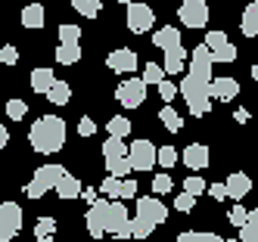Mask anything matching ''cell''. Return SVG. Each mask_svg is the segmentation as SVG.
<instances>
[{
  "instance_id": "obj_56",
  "label": "cell",
  "mask_w": 258,
  "mask_h": 242,
  "mask_svg": "<svg viewBox=\"0 0 258 242\" xmlns=\"http://www.w3.org/2000/svg\"><path fill=\"white\" fill-rule=\"evenodd\" d=\"M227 242H239V239H227Z\"/></svg>"
},
{
  "instance_id": "obj_46",
  "label": "cell",
  "mask_w": 258,
  "mask_h": 242,
  "mask_svg": "<svg viewBox=\"0 0 258 242\" xmlns=\"http://www.w3.org/2000/svg\"><path fill=\"white\" fill-rule=\"evenodd\" d=\"M78 134L81 137H94L97 134V124H94V118H90V115H81L78 118Z\"/></svg>"
},
{
  "instance_id": "obj_37",
  "label": "cell",
  "mask_w": 258,
  "mask_h": 242,
  "mask_svg": "<svg viewBox=\"0 0 258 242\" xmlns=\"http://www.w3.org/2000/svg\"><path fill=\"white\" fill-rule=\"evenodd\" d=\"M59 41H62V44H78V41H81V28H78V25H69V22L59 25Z\"/></svg>"
},
{
  "instance_id": "obj_30",
  "label": "cell",
  "mask_w": 258,
  "mask_h": 242,
  "mask_svg": "<svg viewBox=\"0 0 258 242\" xmlns=\"http://www.w3.org/2000/svg\"><path fill=\"white\" fill-rule=\"evenodd\" d=\"M69 4H72L75 13H81L87 19H97L100 16V0H69Z\"/></svg>"
},
{
  "instance_id": "obj_50",
  "label": "cell",
  "mask_w": 258,
  "mask_h": 242,
  "mask_svg": "<svg viewBox=\"0 0 258 242\" xmlns=\"http://www.w3.org/2000/svg\"><path fill=\"white\" fill-rule=\"evenodd\" d=\"M134 196H137V183L121 177V199H134Z\"/></svg>"
},
{
  "instance_id": "obj_45",
  "label": "cell",
  "mask_w": 258,
  "mask_h": 242,
  "mask_svg": "<svg viewBox=\"0 0 258 242\" xmlns=\"http://www.w3.org/2000/svg\"><path fill=\"white\" fill-rule=\"evenodd\" d=\"M156 87H159V97H162V100H165V103H171V100H174V97H177V93H180V90H177V87H174V84H171V81H159V84H156Z\"/></svg>"
},
{
  "instance_id": "obj_6",
  "label": "cell",
  "mask_w": 258,
  "mask_h": 242,
  "mask_svg": "<svg viewBox=\"0 0 258 242\" xmlns=\"http://www.w3.org/2000/svg\"><path fill=\"white\" fill-rule=\"evenodd\" d=\"M177 16H180V22L187 25V28H206V22L212 19L206 0H183L180 10H177Z\"/></svg>"
},
{
  "instance_id": "obj_33",
  "label": "cell",
  "mask_w": 258,
  "mask_h": 242,
  "mask_svg": "<svg viewBox=\"0 0 258 242\" xmlns=\"http://www.w3.org/2000/svg\"><path fill=\"white\" fill-rule=\"evenodd\" d=\"M150 233H153V223L146 220V217H140V214H134L131 217V236L134 239H146Z\"/></svg>"
},
{
  "instance_id": "obj_53",
  "label": "cell",
  "mask_w": 258,
  "mask_h": 242,
  "mask_svg": "<svg viewBox=\"0 0 258 242\" xmlns=\"http://www.w3.org/2000/svg\"><path fill=\"white\" fill-rule=\"evenodd\" d=\"M81 196H84L87 202H97V190H81Z\"/></svg>"
},
{
  "instance_id": "obj_42",
  "label": "cell",
  "mask_w": 258,
  "mask_h": 242,
  "mask_svg": "<svg viewBox=\"0 0 258 242\" xmlns=\"http://www.w3.org/2000/svg\"><path fill=\"white\" fill-rule=\"evenodd\" d=\"M183 190H187L190 196H202L209 186H206V180H199V177H187V180H183Z\"/></svg>"
},
{
  "instance_id": "obj_48",
  "label": "cell",
  "mask_w": 258,
  "mask_h": 242,
  "mask_svg": "<svg viewBox=\"0 0 258 242\" xmlns=\"http://www.w3.org/2000/svg\"><path fill=\"white\" fill-rule=\"evenodd\" d=\"M212 199H218V202H224V199H230L227 196V183H209V190H206Z\"/></svg>"
},
{
  "instance_id": "obj_1",
  "label": "cell",
  "mask_w": 258,
  "mask_h": 242,
  "mask_svg": "<svg viewBox=\"0 0 258 242\" xmlns=\"http://www.w3.org/2000/svg\"><path fill=\"white\" fill-rule=\"evenodd\" d=\"M28 140H31V149L41 152V155L59 152L62 143H66V121L59 115H44V118H38L31 124Z\"/></svg>"
},
{
  "instance_id": "obj_39",
  "label": "cell",
  "mask_w": 258,
  "mask_h": 242,
  "mask_svg": "<svg viewBox=\"0 0 258 242\" xmlns=\"http://www.w3.org/2000/svg\"><path fill=\"white\" fill-rule=\"evenodd\" d=\"M187 106H190V115L202 118V115H209V112H212V97H202V100H196V103H187Z\"/></svg>"
},
{
  "instance_id": "obj_16",
  "label": "cell",
  "mask_w": 258,
  "mask_h": 242,
  "mask_svg": "<svg viewBox=\"0 0 258 242\" xmlns=\"http://www.w3.org/2000/svg\"><path fill=\"white\" fill-rule=\"evenodd\" d=\"M180 97L187 100V103H196V100H202V97H209V84H202V81H196L193 74H187V78L180 81Z\"/></svg>"
},
{
  "instance_id": "obj_28",
  "label": "cell",
  "mask_w": 258,
  "mask_h": 242,
  "mask_svg": "<svg viewBox=\"0 0 258 242\" xmlns=\"http://www.w3.org/2000/svg\"><path fill=\"white\" fill-rule=\"evenodd\" d=\"M53 233H56V220H53V217H38V223H34V239H38V242H50Z\"/></svg>"
},
{
  "instance_id": "obj_9",
  "label": "cell",
  "mask_w": 258,
  "mask_h": 242,
  "mask_svg": "<svg viewBox=\"0 0 258 242\" xmlns=\"http://www.w3.org/2000/svg\"><path fill=\"white\" fill-rule=\"evenodd\" d=\"M137 214L146 217L153 227H159V223L168 220V208H165V205H162L156 196H143V199H137Z\"/></svg>"
},
{
  "instance_id": "obj_43",
  "label": "cell",
  "mask_w": 258,
  "mask_h": 242,
  "mask_svg": "<svg viewBox=\"0 0 258 242\" xmlns=\"http://www.w3.org/2000/svg\"><path fill=\"white\" fill-rule=\"evenodd\" d=\"M174 162H177V149H174V146H162V149H159V165H162V168H171Z\"/></svg>"
},
{
  "instance_id": "obj_35",
  "label": "cell",
  "mask_w": 258,
  "mask_h": 242,
  "mask_svg": "<svg viewBox=\"0 0 258 242\" xmlns=\"http://www.w3.org/2000/svg\"><path fill=\"white\" fill-rule=\"evenodd\" d=\"M100 190H103L109 199H121V177H112V174H109V177L103 180Z\"/></svg>"
},
{
  "instance_id": "obj_14",
  "label": "cell",
  "mask_w": 258,
  "mask_h": 242,
  "mask_svg": "<svg viewBox=\"0 0 258 242\" xmlns=\"http://www.w3.org/2000/svg\"><path fill=\"white\" fill-rule=\"evenodd\" d=\"M183 165H187L190 171H199V168H206V165H209V146L190 143L187 149H183Z\"/></svg>"
},
{
  "instance_id": "obj_54",
  "label": "cell",
  "mask_w": 258,
  "mask_h": 242,
  "mask_svg": "<svg viewBox=\"0 0 258 242\" xmlns=\"http://www.w3.org/2000/svg\"><path fill=\"white\" fill-rule=\"evenodd\" d=\"M252 78H255V84H258V62L252 65Z\"/></svg>"
},
{
  "instance_id": "obj_17",
  "label": "cell",
  "mask_w": 258,
  "mask_h": 242,
  "mask_svg": "<svg viewBox=\"0 0 258 242\" xmlns=\"http://www.w3.org/2000/svg\"><path fill=\"white\" fill-rule=\"evenodd\" d=\"M187 50H183V44L180 47H171V50H165V62H162V68H165V74H177L183 65H187Z\"/></svg>"
},
{
  "instance_id": "obj_34",
  "label": "cell",
  "mask_w": 258,
  "mask_h": 242,
  "mask_svg": "<svg viewBox=\"0 0 258 242\" xmlns=\"http://www.w3.org/2000/svg\"><path fill=\"white\" fill-rule=\"evenodd\" d=\"M212 56H215V62H233V59H236V47H233L230 41H224L221 47L212 50Z\"/></svg>"
},
{
  "instance_id": "obj_10",
  "label": "cell",
  "mask_w": 258,
  "mask_h": 242,
  "mask_svg": "<svg viewBox=\"0 0 258 242\" xmlns=\"http://www.w3.org/2000/svg\"><path fill=\"white\" fill-rule=\"evenodd\" d=\"M106 208H109V202H103V199H97V202H90V208H87V233L94 236V239H100V236H106Z\"/></svg>"
},
{
  "instance_id": "obj_19",
  "label": "cell",
  "mask_w": 258,
  "mask_h": 242,
  "mask_svg": "<svg viewBox=\"0 0 258 242\" xmlns=\"http://www.w3.org/2000/svg\"><path fill=\"white\" fill-rule=\"evenodd\" d=\"M239 28H243L246 37H258V0L243 10V16H239Z\"/></svg>"
},
{
  "instance_id": "obj_31",
  "label": "cell",
  "mask_w": 258,
  "mask_h": 242,
  "mask_svg": "<svg viewBox=\"0 0 258 242\" xmlns=\"http://www.w3.org/2000/svg\"><path fill=\"white\" fill-rule=\"evenodd\" d=\"M106 130H109V137H127L131 134V121H127L124 115H115V118H109Z\"/></svg>"
},
{
  "instance_id": "obj_44",
  "label": "cell",
  "mask_w": 258,
  "mask_h": 242,
  "mask_svg": "<svg viewBox=\"0 0 258 242\" xmlns=\"http://www.w3.org/2000/svg\"><path fill=\"white\" fill-rule=\"evenodd\" d=\"M227 217H230V223H233V227H243V223L249 220V211L243 208V205H233V208H230V214H227Z\"/></svg>"
},
{
  "instance_id": "obj_15",
  "label": "cell",
  "mask_w": 258,
  "mask_h": 242,
  "mask_svg": "<svg viewBox=\"0 0 258 242\" xmlns=\"http://www.w3.org/2000/svg\"><path fill=\"white\" fill-rule=\"evenodd\" d=\"M224 183H227V196H230V199H236V202H239V199H246V196H249V190H252V180H249V174H243V171L230 174Z\"/></svg>"
},
{
  "instance_id": "obj_12",
  "label": "cell",
  "mask_w": 258,
  "mask_h": 242,
  "mask_svg": "<svg viewBox=\"0 0 258 242\" xmlns=\"http://www.w3.org/2000/svg\"><path fill=\"white\" fill-rule=\"evenodd\" d=\"M239 93V84L233 78H212L209 81V97L212 100H221V103H230Z\"/></svg>"
},
{
  "instance_id": "obj_13",
  "label": "cell",
  "mask_w": 258,
  "mask_h": 242,
  "mask_svg": "<svg viewBox=\"0 0 258 242\" xmlns=\"http://www.w3.org/2000/svg\"><path fill=\"white\" fill-rule=\"evenodd\" d=\"M106 65L112 71H118V74H127V71L137 68V53L134 50H112L109 59H106Z\"/></svg>"
},
{
  "instance_id": "obj_47",
  "label": "cell",
  "mask_w": 258,
  "mask_h": 242,
  "mask_svg": "<svg viewBox=\"0 0 258 242\" xmlns=\"http://www.w3.org/2000/svg\"><path fill=\"white\" fill-rule=\"evenodd\" d=\"M0 62H4V65H16V62H19V50H16V47H0Z\"/></svg>"
},
{
  "instance_id": "obj_36",
  "label": "cell",
  "mask_w": 258,
  "mask_h": 242,
  "mask_svg": "<svg viewBox=\"0 0 258 242\" xmlns=\"http://www.w3.org/2000/svg\"><path fill=\"white\" fill-rule=\"evenodd\" d=\"M143 81H146V84H159V81H165V68L156 65V62H146V68H143Z\"/></svg>"
},
{
  "instance_id": "obj_18",
  "label": "cell",
  "mask_w": 258,
  "mask_h": 242,
  "mask_svg": "<svg viewBox=\"0 0 258 242\" xmlns=\"http://www.w3.org/2000/svg\"><path fill=\"white\" fill-rule=\"evenodd\" d=\"M153 44H156V47H162V50L180 47V31H177L174 25H165V28H159V31L153 34Z\"/></svg>"
},
{
  "instance_id": "obj_8",
  "label": "cell",
  "mask_w": 258,
  "mask_h": 242,
  "mask_svg": "<svg viewBox=\"0 0 258 242\" xmlns=\"http://www.w3.org/2000/svg\"><path fill=\"white\" fill-rule=\"evenodd\" d=\"M153 22H156V16H153V10L146 4H140V0L127 4V28H131L134 34H146L153 28Z\"/></svg>"
},
{
  "instance_id": "obj_5",
  "label": "cell",
  "mask_w": 258,
  "mask_h": 242,
  "mask_svg": "<svg viewBox=\"0 0 258 242\" xmlns=\"http://www.w3.org/2000/svg\"><path fill=\"white\" fill-rule=\"evenodd\" d=\"M146 84L143 78H127V81H121L118 87H115V100L124 106V109H137V106H143V100H146Z\"/></svg>"
},
{
  "instance_id": "obj_4",
  "label": "cell",
  "mask_w": 258,
  "mask_h": 242,
  "mask_svg": "<svg viewBox=\"0 0 258 242\" xmlns=\"http://www.w3.org/2000/svg\"><path fill=\"white\" fill-rule=\"evenodd\" d=\"M127 158H131L134 171H153L156 162H159V149L150 140H134L131 149H127Z\"/></svg>"
},
{
  "instance_id": "obj_27",
  "label": "cell",
  "mask_w": 258,
  "mask_h": 242,
  "mask_svg": "<svg viewBox=\"0 0 258 242\" xmlns=\"http://www.w3.org/2000/svg\"><path fill=\"white\" fill-rule=\"evenodd\" d=\"M106 171L112 174V177H127L134 168H131V158L121 155V158H106Z\"/></svg>"
},
{
  "instance_id": "obj_55",
  "label": "cell",
  "mask_w": 258,
  "mask_h": 242,
  "mask_svg": "<svg viewBox=\"0 0 258 242\" xmlns=\"http://www.w3.org/2000/svg\"><path fill=\"white\" fill-rule=\"evenodd\" d=\"M118 4H134V0H118Z\"/></svg>"
},
{
  "instance_id": "obj_7",
  "label": "cell",
  "mask_w": 258,
  "mask_h": 242,
  "mask_svg": "<svg viewBox=\"0 0 258 242\" xmlns=\"http://www.w3.org/2000/svg\"><path fill=\"white\" fill-rule=\"evenodd\" d=\"M212 65H215L212 50H209L206 44L193 47V53H190V74H193V78L202 81V84H209V81H212Z\"/></svg>"
},
{
  "instance_id": "obj_3",
  "label": "cell",
  "mask_w": 258,
  "mask_h": 242,
  "mask_svg": "<svg viewBox=\"0 0 258 242\" xmlns=\"http://www.w3.org/2000/svg\"><path fill=\"white\" fill-rule=\"evenodd\" d=\"M22 233V208L16 202L0 205V242H10Z\"/></svg>"
},
{
  "instance_id": "obj_23",
  "label": "cell",
  "mask_w": 258,
  "mask_h": 242,
  "mask_svg": "<svg viewBox=\"0 0 258 242\" xmlns=\"http://www.w3.org/2000/svg\"><path fill=\"white\" fill-rule=\"evenodd\" d=\"M47 100H50L53 106H66V103L72 100V87H69L66 81H53V87L47 90Z\"/></svg>"
},
{
  "instance_id": "obj_20",
  "label": "cell",
  "mask_w": 258,
  "mask_h": 242,
  "mask_svg": "<svg viewBox=\"0 0 258 242\" xmlns=\"http://www.w3.org/2000/svg\"><path fill=\"white\" fill-rule=\"evenodd\" d=\"M53 81H56V74H53V68H47V65L31 71V90H38V93H47L53 87Z\"/></svg>"
},
{
  "instance_id": "obj_22",
  "label": "cell",
  "mask_w": 258,
  "mask_h": 242,
  "mask_svg": "<svg viewBox=\"0 0 258 242\" xmlns=\"http://www.w3.org/2000/svg\"><path fill=\"white\" fill-rule=\"evenodd\" d=\"M56 196L59 199H78L81 196V183L72 177V174H62L59 183H56Z\"/></svg>"
},
{
  "instance_id": "obj_11",
  "label": "cell",
  "mask_w": 258,
  "mask_h": 242,
  "mask_svg": "<svg viewBox=\"0 0 258 242\" xmlns=\"http://www.w3.org/2000/svg\"><path fill=\"white\" fill-rule=\"evenodd\" d=\"M66 174V168L62 165H41L38 168V171H34V183H38L41 186V190L47 193V190H56V183H59V177Z\"/></svg>"
},
{
  "instance_id": "obj_24",
  "label": "cell",
  "mask_w": 258,
  "mask_h": 242,
  "mask_svg": "<svg viewBox=\"0 0 258 242\" xmlns=\"http://www.w3.org/2000/svg\"><path fill=\"white\" fill-rule=\"evenodd\" d=\"M78 59H81V44H59V47H56V62L75 65Z\"/></svg>"
},
{
  "instance_id": "obj_51",
  "label": "cell",
  "mask_w": 258,
  "mask_h": 242,
  "mask_svg": "<svg viewBox=\"0 0 258 242\" xmlns=\"http://www.w3.org/2000/svg\"><path fill=\"white\" fill-rule=\"evenodd\" d=\"M233 118H236L239 124H246V121H249V112H246V109H236V112H233Z\"/></svg>"
},
{
  "instance_id": "obj_29",
  "label": "cell",
  "mask_w": 258,
  "mask_h": 242,
  "mask_svg": "<svg viewBox=\"0 0 258 242\" xmlns=\"http://www.w3.org/2000/svg\"><path fill=\"white\" fill-rule=\"evenodd\" d=\"M159 118H162V124H165V130H171V134H177V130L183 127V118L177 115V112H174L171 106H165V109L159 112Z\"/></svg>"
},
{
  "instance_id": "obj_41",
  "label": "cell",
  "mask_w": 258,
  "mask_h": 242,
  "mask_svg": "<svg viewBox=\"0 0 258 242\" xmlns=\"http://www.w3.org/2000/svg\"><path fill=\"white\" fill-rule=\"evenodd\" d=\"M171 177L168 174H156L153 177V190H156V196H165V193H171Z\"/></svg>"
},
{
  "instance_id": "obj_2",
  "label": "cell",
  "mask_w": 258,
  "mask_h": 242,
  "mask_svg": "<svg viewBox=\"0 0 258 242\" xmlns=\"http://www.w3.org/2000/svg\"><path fill=\"white\" fill-rule=\"evenodd\" d=\"M106 233H112L118 239H131V214L121 205V199H112L106 208Z\"/></svg>"
},
{
  "instance_id": "obj_38",
  "label": "cell",
  "mask_w": 258,
  "mask_h": 242,
  "mask_svg": "<svg viewBox=\"0 0 258 242\" xmlns=\"http://www.w3.org/2000/svg\"><path fill=\"white\" fill-rule=\"evenodd\" d=\"M25 112H28V106H25L22 100H10V103H7V115H10L13 121H22Z\"/></svg>"
},
{
  "instance_id": "obj_25",
  "label": "cell",
  "mask_w": 258,
  "mask_h": 242,
  "mask_svg": "<svg viewBox=\"0 0 258 242\" xmlns=\"http://www.w3.org/2000/svg\"><path fill=\"white\" fill-rule=\"evenodd\" d=\"M239 242H258V208L249 211V220L239 227Z\"/></svg>"
},
{
  "instance_id": "obj_32",
  "label": "cell",
  "mask_w": 258,
  "mask_h": 242,
  "mask_svg": "<svg viewBox=\"0 0 258 242\" xmlns=\"http://www.w3.org/2000/svg\"><path fill=\"white\" fill-rule=\"evenodd\" d=\"M174 242H224L218 233H196V230H187V233H180Z\"/></svg>"
},
{
  "instance_id": "obj_40",
  "label": "cell",
  "mask_w": 258,
  "mask_h": 242,
  "mask_svg": "<svg viewBox=\"0 0 258 242\" xmlns=\"http://www.w3.org/2000/svg\"><path fill=\"white\" fill-rule=\"evenodd\" d=\"M193 205H196V196H190L187 190L177 193V199H174V208L177 211H193Z\"/></svg>"
},
{
  "instance_id": "obj_49",
  "label": "cell",
  "mask_w": 258,
  "mask_h": 242,
  "mask_svg": "<svg viewBox=\"0 0 258 242\" xmlns=\"http://www.w3.org/2000/svg\"><path fill=\"white\" fill-rule=\"evenodd\" d=\"M224 41H227V34H224V31H209V34H206V47H209V50L221 47Z\"/></svg>"
},
{
  "instance_id": "obj_21",
  "label": "cell",
  "mask_w": 258,
  "mask_h": 242,
  "mask_svg": "<svg viewBox=\"0 0 258 242\" xmlns=\"http://www.w3.org/2000/svg\"><path fill=\"white\" fill-rule=\"evenodd\" d=\"M44 7L41 4H28L25 10H22V25L25 28H44Z\"/></svg>"
},
{
  "instance_id": "obj_52",
  "label": "cell",
  "mask_w": 258,
  "mask_h": 242,
  "mask_svg": "<svg viewBox=\"0 0 258 242\" xmlns=\"http://www.w3.org/2000/svg\"><path fill=\"white\" fill-rule=\"evenodd\" d=\"M7 143H10V134H7V127L0 124V149H7Z\"/></svg>"
},
{
  "instance_id": "obj_26",
  "label": "cell",
  "mask_w": 258,
  "mask_h": 242,
  "mask_svg": "<svg viewBox=\"0 0 258 242\" xmlns=\"http://www.w3.org/2000/svg\"><path fill=\"white\" fill-rule=\"evenodd\" d=\"M127 155V146H124V137H109L103 143V158H121Z\"/></svg>"
}]
</instances>
